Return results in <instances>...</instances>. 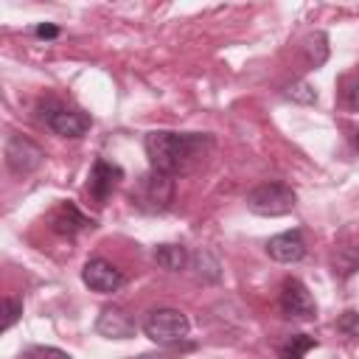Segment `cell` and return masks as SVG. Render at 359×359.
Listing matches in <instances>:
<instances>
[{
  "label": "cell",
  "mask_w": 359,
  "mask_h": 359,
  "mask_svg": "<svg viewBox=\"0 0 359 359\" xmlns=\"http://www.w3.org/2000/svg\"><path fill=\"white\" fill-rule=\"evenodd\" d=\"M213 149V137L202 132H168L157 129L146 135V154L154 171L168 177L191 174Z\"/></svg>",
  "instance_id": "obj_1"
},
{
  "label": "cell",
  "mask_w": 359,
  "mask_h": 359,
  "mask_svg": "<svg viewBox=\"0 0 359 359\" xmlns=\"http://www.w3.org/2000/svg\"><path fill=\"white\" fill-rule=\"evenodd\" d=\"M191 323L180 309H151L143 320V334L157 345H177L188 337Z\"/></svg>",
  "instance_id": "obj_2"
},
{
  "label": "cell",
  "mask_w": 359,
  "mask_h": 359,
  "mask_svg": "<svg viewBox=\"0 0 359 359\" xmlns=\"http://www.w3.org/2000/svg\"><path fill=\"white\" fill-rule=\"evenodd\" d=\"M244 202L258 216H283L297 205V194L286 182H261L247 194Z\"/></svg>",
  "instance_id": "obj_3"
},
{
  "label": "cell",
  "mask_w": 359,
  "mask_h": 359,
  "mask_svg": "<svg viewBox=\"0 0 359 359\" xmlns=\"http://www.w3.org/2000/svg\"><path fill=\"white\" fill-rule=\"evenodd\" d=\"M174 199V177L160 174V171H149L137 180L135 191H132V202L146 210V213H163Z\"/></svg>",
  "instance_id": "obj_4"
},
{
  "label": "cell",
  "mask_w": 359,
  "mask_h": 359,
  "mask_svg": "<svg viewBox=\"0 0 359 359\" xmlns=\"http://www.w3.org/2000/svg\"><path fill=\"white\" fill-rule=\"evenodd\" d=\"M280 311L283 317L289 320H300V323H309L317 317V303L311 297V292L306 289L303 280L297 278H286L283 286H280Z\"/></svg>",
  "instance_id": "obj_5"
},
{
  "label": "cell",
  "mask_w": 359,
  "mask_h": 359,
  "mask_svg": "<svg viewBox=\"0 0 359 359\" xmlns=\"http://www.w3.org/2000/svg\"><path fill=\"white\" fill-rule=\"evenodd\" d=\"M45 160V151L31 140V137H22V135H8L6 140V165L17 174V177H25L31 171H36Z\"/></svg>",
  "instance_id": "obj_6"
},
{
  "label": "cell",
  "mask_w": 359,
  "mask_h": 359,
  "mask_svg": "<svg viewBox=\"0 0 359 359\" xmlns=\"http://www.w3.org/2000/svg\"><path fill=\"white\" fill-rule=\"evenodd\" d=\"M81 280L93 289V292H101V294H109V292H118L123 286V272L104 261V258H90L81 269Z\"/></svg>",
  "instance_id": "obj_7"
},
{
  "label": "cell",
  "mask_w": 359,
  "mask_h": 359,
  "mask_svg": "<svg viewBox=\"0 0 359 359\" xmlns=\"http://www.w3.org/2000/svg\"><path fill=\"white\" fill-rule=\"evenodd\" d=\"M45 123L59 137H81L90 129V115L70 107H50L45 115Z\"/></svg>",
  "instance_id": "obj_8"
},
{
  "label": "cell",
  "mask_w": 359,
  "mask_h": 359,
  "mask_svg": "<svg viewBox=\"0 0 359 359\" xmlns=\"http://www.w3.org/2000/svg\"><path fill=\"white\" fill-rule=\"evenodd\" d=\"M123 177L121 165L115 163H107V160H95L93 163V171H90V180H87V191L95 202H107V196L112 194V188L118 185V180Z\"/></svg>",
  "instance_id": "obj_9"
},
{
  "label": "cell",
  "mask_w": 359,
  "mask_h": 359,
  "mask_svg": "<svg viewBox=\"0 0 359 359\" xmlns=\"http://www.w3.org/2000/svg\"><path fill=\"white\" fill-rule=\"evenodd\" d=\"M266 255L272 261L280 264H294L306 255V241L300 236V230H289V233H278L266 241Z\"/></svg>",
  "instance_id": "obj_10"
},
{
  "label": "cell",
  "mask_w": 359,
  "mask_h": 359,
  "mask_svg": "<svg viewBox=\"0 0 359 359\" xmlns=\"http://www.w3.org/2000/svg\"><path fill=\"white\" fill-rule=\"evenodd\" d=\"M95 331L107 339H129L135 337V320L118 309V306H107L101 314H98V323H95Z\"/></svg>",
  "instance_id": "obj_11"
},
{
  "label": "cell",
  "mask_w": 359,
  "mask_h": 359,
  "mask_svg": "<svg viewBox=\"0 0 359 359\" xmlns=\"http://www.w3.org/2000/svg\"><path fill=\"white\" fill-rule=\"evenodd\" d=\"M95 222L93 219H87L73 202H62L56 210H53V216H50V227L56 230V233H62V236H76L79 230H87V227H93Z\"/></svg>",
  "instance_id": "obj_12"
},
{
  "label": "cell",
  "mask_w": 359,
  "mask_h": 359,
  "mask_svg": "<svg viewBox=\"0 0 359 359\" xmlns=\"http://www.w3.org/2000/svg\"><path fill=\"white\" fill-rule=\"evenodd\" d=\"M154 261H157V266H163L168 272H180L188 264V250L182 244H160V247H154Z\"/></svg>",
  "instance_id": "obj_13"
},
{
  "label": "cell",
  "mask_w": 359,
  "mask_h": 359,
  "mask_svg": "<svg viewBox=\"0 0 359 359\" xmlns=\"http://www.w3.org/2000/svg\"><path fill=\"white\" fill-rule=\"evenodd\" d=\"M314 345H317V339L309 334H289L278 345V353H280V359H303Z\"/></svg>",
  "instance_id": "obj_14"
},
{
  "label": "cell",
  "mask_w": 359,
  "mask_h": 359,
  "mask_svg": "<svg viewBox=\"0 0 359 359\" xmlns=\"http://www.w3.org/2000/svg\"><path fill=\"white\" fill-rule=\"evenodd\" d=\"M337 90H339V101H342V107H348V109H359V73H345V76L339 79Z\"/></svg>",
  "instance_id": "obj_15"
},
{
  "label": "cell",
  "mask_w": 359,
  "mask_h": 359,
  "mask_svg": "<svg viewBox=\"0 0 359 359\" xmlns=\"http://www.w3.org/2000/svg\"><path fill=\"white\" fill-rule=\"evenodd\" d=\"M337 331H342L345 337L359 339V314H356V311H345V314L337 320Z\"/></svg>",
  "instance_id": "obj_16"
},
{
  "label": "cell",
  "mask_w": 359,
  "mask_h": 359,
  "mask_svg": "<svg viewBox=\"0 0 359 359\" xmlns=\"http://www.w3.org/2000/svg\"><path fill=\"white\" fill-rule=\"evenodd\" d=\"M22 359H70V353H65L59 348H50V345H36V348L25 351Z\"/></svg>",
  "instance_id": "obj_17"
},
{
  "label": "cell",
  "mask_w": 359,
  "mask_h": 359,
  "mask_svg": "<svg viewBox=\"0 0 359 359\" xmlns=\"http://www.w3.org/2000/svg\"><path fill=\"white\" fill-rule=\"evenodd\" d=\"M6 317H3V331H8L17 320H20V314H22V303L20 300H14V297H6Z\"/></svg>",
  "instance_id": "obj_18"
},
{
  "label": "cell",
  "mask_w": 359,
  "mask_h": 359,
  "mask_svg": "<svg viewBox=\"0 0 359 359\" xmlns=\"http://www.w3.org/2000/svg\"><path fill=\"white\" fill-rule=\"evenodd\" d=\"M289 98L311 104V101H317V93H314V90H311L306 81H297V84H292V87H289Z\"/></svg>",
  "instance_id": "obj_19"
},
{
  "label": "cell",
  "mask_w": 359,
  "mask_h": 359,
  "mask_svg": "<svg viewBox=\"0 0 359 359\" xmlns=\"http://www.w3.org/2000/svg\"><path fill=\"white\" fill-rule=\"evenodd\" d=\"M34 34L42 36V39H56V36H59V28H56V25H36Z\"/></svg>",
  "instance_id": "obj_20"
},
{
  "label": "cell",
  "mask_w": 359,
  "mask_h": 359,
  "mask_svg": "<svg viewBox=\"0 0 359 359\" xmlns=\"http://www.w3.org/2000/svg\"><path fill=\"white\" fill-rule=\"evenodd\" d=\"M135 359H174V353H168V351H157V353H140V356H135Z\"/></svg>",
  "instance_id": "obj_21"
},
{
  "label": "cell",
  "mask_w": 359,
  "mask_h": 359,
  "mask_svg": "<svg viewBox=\"0 0 359 359\" xmlns=\"http://www.w3.org/2000/svg\"><path fill=\"white\" fill-rule=\"evenodd\" d=\"M356 149H359V132H356Z\"/></svg>",
  "instance_id": "obj_22"
}]
</instances>
